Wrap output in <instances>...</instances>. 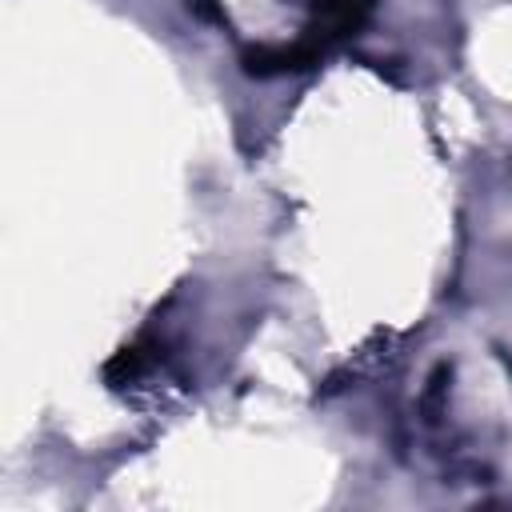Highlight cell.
I'll return each mask as SVG.
<instances>
[{
    "mask_svg": "<svg viewBox=\"0 0 512 512\" xmlns=\"http://www.w3.org/2000/svg\"><path fill=\"white\" fill-rule=\"evenodd\" d=\"M372 8H376V0H312V16H308L304 32L292 44L248 52L244 56V72H252V76L304 72V68L320 64V56L328 48H336L348 36H356Z\"/></svg>",
    "mask_w": 512,
    "mask_h": 512,
    "instance_id": "cell-1",
    "label": "cell"
}]
</instances>
